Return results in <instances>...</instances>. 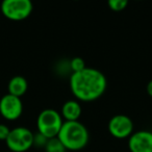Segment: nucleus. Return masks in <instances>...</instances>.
Segmentation results:
<instances>
[{"label":"nucleus","instance_id":"nucleus-8","mask_svg":"<svg viewBox=\"0 0 152 152\" xmlns=\"http://www.w3.org/2000/svg\"><path fill=\"white\" fill-rule=\"evenodd\" d=\"M128 147L131 152H152V132L148 130L132 132L128 139Z\"/></svg>","mask_w":152,"mask_h":152},{"label":"nucleus","instance_id":"nucleus-9","mask_svg":"<svg viewBox=\"0 0 152 152\" xmlns=\"http://www.w3.org/2000/svg\"><path fill=\"white\" fill-rule=\"evenodd\" d=\"M27 89H28L27 80H26L25 77H23L21 75H16L14 77H12L11 80L7 83L9 94L19 98H21L27 92Z\"/></svg>","mask_w":152,"mask_h":152},{"label":"nucleus","instance_id":"nucleus-11","mask_svg":"<svg viewBox=\"0 0 152 152\" xmlns=\"http://www.w3.org/2000/svg\"><path fill=\"white\" fill-rule=\"evenodd\" d=\"M45 152H66L67 149L57 137L49 139L44 148Z\"/></svg>","mask_w":152,"mask_h":152},{"label":"nucleus","instance_id":"nucleus-6","mask_svg":"<svg viewBox=\"0 0 152 152\" xmlns=\"http://www.w3.org/2000/svg\"><path fill=\"white\" fill-rule=\"evenodd\" d=\"M23 113L21 98L11 94H5L0 99V115L7 121H16Z\"/></svg>","mask_w":152,"mask_h":152},{"label":"nucleus","instance_id":"nucleus-14","mask_svg":"<svg viewBox=\"0 0 152 152\" xmlns=\"http://www.w3.org/2000/svg\"><path fill=\"white\" fill-rule=\"evenodd\" d=\"M48 140L49 139H47L42 133L36 132V133H34V144H32V146L38 147V148H45Z\"/></svg>","mask_w":152,"mask_h":152},{"label":"nucleus","instance_id":"nucleus-4","mask_svg":"<svg viewBox=\"0 0 152 152\" xmlns=\"http://www.w3.org/2000/svg\"><path fill=\"white\" fill-rule=\"evenodd\" d=\"M5 144L11 152H26L32 147L34 132L27 127H15L11 129Z\"/></svg>","mask_w":152,"mask_h":152},{"label":"nucleus","instance_id":"nucleus-7","mask_svg":"<svg viewBox=\"0 0 152 152\" xmlns=\"http://www.w3.org/2000/svg\"><path fill=\"white\" fill-rule=\"evenodd\" d=\"M110 133L117 139L129 137L133 132V122L126 115H115L108 121Z\"/></svg>","mask_w":152,"mask_h":152},{"label":"nucleus","instance_id":"nucleus-5","mask_svg":"<svg viewBox=\"0 0 152 152\" xmlns=\"http://www.w3.org/2000/svg\"><path fill=\"white\" fill-rule=\"evenodd\" d=\"M1 13L12 21L27 19L32 13L34 4L30 0H4L1 3Z\"/></svg>","mask_w":152,"mask_h":152},{"label":"nucleus","instance_id":"nucleus-2","mask_svg":"<svg viewBox=\"0 0 152 152\" xmlns=\"http://www.w3.org/2000/svg\"><path fill=\"white\" fill-rule=\"evenodd\" d=\"M56 137L67 150L77 151L87 146L89 142V131L79 121H65Z\"/></svg>","mask_w":152,"mask_h":152},{"label":"nucleus","instance_id":"nucleus-12","mask_svg":"<svg viewBox=\"0 0 152 152\" xmlns=\"http://www.w3.org/2000/svg\"><path fill=\"white\" fill-rule=\"evenodd\" d=\"M70 68L72 70V73H76V72H80L83 69L87 68L86 66V61H83V58L79 56L73 57V58L70 61Z\"/></svg>","mask_w":152,"mask_h":152},{"label":"nucleus","instance_id":"nucleus-3","mask_svg":"<svg viewBox=\"0 0 152 152\" xmlns=\"http://www.w3.org/2000/svg\"><path fill=\"white\" fill-rule=\"evenodd\" d=\"M63 117L53 108H45L37 118L38 132L42 133L47 139L56 137L63 125Z\"/></svg>","mask_w":152,"mask_h":152},{"label":"nucleus","instance_id":"nucleus-15","mask_svg":"<svg viewBox=\"0 0 152 152\" xmlns=\"http://www.w3.org/2000/svg\"><path fill=\"white\" fill-rule=\"evenodd\" d=\"M10 132H11V128L7 124L0 123V141L5 142V140L9 137Z\"/></svg>","mask_w":152,"mask_h":152},{"label":"nucleus","instance_id":"nucleus-13","mask_svg":"<svg viewBox=\"0 0 152 152\" xmlns=\"http://www.w3.org/2000/svg\"><path fill=\"white\" fill-rule=\"evenodd\" d=\"M107 4L112 11L121 12L128 5V1L127 0H108Z\"/></svg>","mask_w":152,"mask_h":152},{"label":"nucleus","instance_id":"nucleus-16","mask_svg":"<svg viewBox=\"0 0 152 152\" xmlns=\"http://www.w3.org/2000/svg\"><path fill=\"white\" fill-rule=\"evenodd\" d=\"M146 89H147V93L152 97V79L147 83V88Z\"/></svg>","mask_w":152,"mask_h":152},{"label":"nucleus","instance_id":"nucleus-1","mask_svg":"<svg viewBox=\"0 0 152 152\" xmlns=\"http://www.w3.org/2000/svg\"><path fill=\"white\" fill-rule=\"evenodd\" d=\"M107 87L106 77L101 71L87 67L70 75V89L81 101H94L104 94Z\"/></svg>","mask_w":152,"mask_h":152},{"label":"nucleus","instance_id":"nucleus-17","mask_svg":"<svg viewBox=\"0 0 152 152\" xmlns=\"http://www.w3.org/2000/svg\"><path fill=\"white\" fill-rule=\"evenodd\" d=\"M7 152H11V151H7Z\"/></svg>","mask_w":152,"mask_h":152},{"label":"nucleus","instance_id":"nucleus-10","mask_svg":"<svg viewBox=\"0 0 152 152\" xmlns=\"http://www.w3.org/2000/svg\"><path fill=\"white\" fill-rule=\"evenodd\" d=\"M80 115V103L76 100H67L61 106V116L66 121H78Z\"/></svg>","mask_w":152,"mask_h":152}]
</instances>
